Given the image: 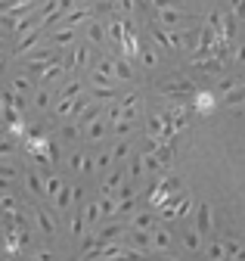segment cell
Masks as SVG:
<instances>
[{"instance_id":"50","label":"cell","mask_w":245,"mask_h":261,"mask_svg":"<svg viewBox=\"0 0 245 261\" xmlns=\"http://www.w3.org/2000/svg\"><path fill=\"white\" fill-rule=\"evenodd\" d=\"M59 134H63V140H66V143H75V140L81 137V127H78L75 121H69V124H63V130H59Z\"/></svg>"},{"instance_id":"10","label":"cell","mask_w":245,"mask_h":261,"mask_svg":"<svg viewBox=\"0 0 245 261\" xmlns=\"http://www.w3.org/2000/svg\"><path fill=\"white\" fill-rule=\"evenodd\" d=\"M196 230L202 237H208L214 230V208L208 202H199V208H196Z\"/></svg>"},{"instance_id":"12","label":"cell","mask_w":245,"mask_h":261,"mask_svg":"<svg viewBox=\"0 0 245 261\" xmlns=\"http://www.w3.org/2000/svg\"><path fill=\"white\" fill-rule=\"evenodd\" d=\"M171 246H174V237H171V230H168L165 224H159L156 230H152V252L165 255V252H171Z\"/></svg>"},{"instance_id":"48","label":"cell","mask_w":245,"mask_h":261,"mask_svg":"<svg viewBox=\"0 0 245 261\" xmlns=\"http://www.w3.org/2000/svg\"><path fill=\"white\" fill-rule=\"evenodd\" d=\"M109 127H112V134H118V140H128V134H134V121H128V118H121Z\"/></svg>"},{"instance_id":"8","label":"cell","mask_w":245,"mask_h":261,"mask_svg":"<svg viewBox=\"0 0 245 261\" xmlns=\"http://www.w3.org/2000/svg\"><path fill=\"white\" fill-rule=\"evenodd\" d=\"M128 227H131V230H149V233H152V230L159 227V215L152 212V208H149V212H134L131 221H128Z\"/></svg>"},{"instance_id":"7","label":"cell","mask_w":245,"mask_h":261,"mask_svg":"<svg viewBox=\"0 0 245 261\" xmlns=\"http://www.w3.org/2000/svg\"><path fill=\"white\" fill-rule=\"evenodd\" d=\"M128 233V224H121L118 218H112L109 224H103V227H97V237H100V243H118L121 237Z\"/></svg>"},{"instance_id":"59","label":"cell","mask_w":245,"mask_h":261,"mask_svg":"<svg viewBox=\"0 0 245 261\" xmlns=\"http://www.w3.org/2000/svg\"><path fill=\"white\" fill-rule=\"evenodd\" d=\"M134 4H137V7H149V0H134Z\"/></svg>"},{"instance_id":"34","label":"cell","mask_w":245,"mask_h":261,"mask_svg":"<svg viewBox=\"0 0 245 261\" xmlns=\"http://www.w3.org/2000/svg\"><path fill=\"white\" fill-rule=\"evenodd\" d=\"M193 106H196L202 115H208V112H214V106H218V103H214V96H211L208 90H196V96H193Z\"/></svg>"},{"instance_id":"25","label":"cell","mask_w":245,"mask_h":261,"mask_svg":"<svg viewBox=\"0 0 245 261\" xmlns=\"http://www.w3.org/2000/svg\"><path fill=\"white\" fill-rule=\"evenodd\" d=\"M25 190L32 196H38V199H44V174L35 171V168H28L25 171Z\"/></svg>"},{"instance_id":"31","label":"cell","mask_w":245,"mask_h":261,"mask_svg":"<svg viewBox=\"0 0 245 261\" xmlns=\"http://www.w3.org/2000/svg\"><path fill=\"white\" fill-rule=\"evenodd\" d=\"M10 90H13L16 96H28V93H32V90H35V81H32V78H28L25 72H19V75H16V78L10 81Z\"/></svg>"},{"instance_id":"43","label":"cell","mask_w":245,"mask_h":261,"mask_svg":"<svg viewBox=\"0 0 245 261\" xmlns=\"http://www.w3.org/2000/svg\"><path fill=\"white\" fill-rule=\"evenodd\" d=\"M13 152H16V140H13V134L0 127V159H7V155H13Z\"/></svg>"},{"instance_id":"9","label":"cell","mask_w":245,"mask_h":261,"mask_svg":"<svg viewBox=\"0 0 245 261\" xmlns=\"http://www.w3.org/2000/svg\"><path fill=\"white\" fill-rule=\"evenodd\" d=\"M90 19H94V10H90V4L87 7H72L63 19H59V22H63V25H69V28H81V25H87Z\"/></svg>"},{"instance_id":"52","label":"cell","mask_w":245,"mask_h":261,"mask_svg":"<svg viewBox=\"0 0 245 261\" xmlns=\"http://www.w3.org/2000/svg\"><path fill=\"white\" fill-rule=\"evenodd\" d=\"M224 249H227V258H233V255H239V252H242L245 246H242L239 240H233V237H227V240H224Z\"/></svg>"},{"instance_id":"40","label":"cell","mask_w":245,"mask_h":261,"mask_svg":"<svg viewBox=\"0 0 245 261\" xmlns=\"http://www.w3.org/2000/svg\"><path fill=\"white\" fill-rule=\"evenodd\" d=\"M69 233H72L75 240H81V237L87 233V221H84V215H81V212H75V215L69 218Z\"/></svg>"},{"instance_id":"53","label":"cell","mask_w":245,"mask_h":261,"mask_svg":"<svg viewBox=\"0 0 245 261\" xmlns=\"http://www.w3.org/2000/svg\"><path fill=\"white\" fill-rule=\"evenodd\" d=\"M125 261H152V258H149V252H143V249H131V246H128Z\"/></svg>"},{"instance_id":"47","label":"cell","mask_w":245,"mask_h":261,"mask_svg":"<svg viewBox=\"0 0 245 261\" xmlns=\"http://www.w3.org/2000/svg\"><path fill=\"white\" fill-rule=\"evenodd\" d=\"M159 184L165 187V193H168V196H177V193L183 190V180H180L177 174H165V177H162Z\"/></svg>"},{"instance_id":"49","label":"cell","mask_w":245,"mask_h":261,"mask_svg":"<svg viewBox=\"0 0 245 261\" xmlns=\"http://www.w3.org/2000/svg\"><path fill=\"white\" fill-rule=\"evenodd\" d=\"M118 100H121V96H118ZM106 103V121L109 124H115V121H121V118H125V112H121V103Z\"/></svg>"},{"instance_id":"13","label":"cell","mask_w":245,"mask_h":261,"mask_svg":"<svg viewBox=\"0 0 245 261\" xmlns=\"http://www.w3.org/2000/svg\"><path fill=\"white\" fill-rule=\"evenodd\" d=\"M106 134H109V121H106V118L90 121V124L81 130V137H84L87 143H100V140H106Z\"/></svg>"},{"instance_id":"4","label":"cell","mask_w":245,"mask_h":261,"mask_svg":"<svg viewBox=\"0 0 245 261\" xmlns=\"http://www.w3.org/2000/svg\"><path fill=\"white\" fill-rule=\"evenodd\" d=\"M44 31L47 28H32V31H25V35H19L16 47H13V56H28L35 47H41L44 44Z\"/></svg>"},{"instance_id":"6","label":"cell","mask_w":245,"mask_h":261,"mask_svg":"<svg viewBox=\"0 0 245 261\" xmlns=\"http://www.w3.org/2000/svg\"><path fill=\"white\" fill-rule=\"evenodd\" d=\"M156 22H159L162 28H171V31H183V22H187V16H183V10L174 4V7L156 10Z\"/></svg>"},{"instance_id":"20","label":"cell","mask_w":245,"mask_h":261,"mask_svg":"<svg viewBox=\"0 0 245 261\" xmlns=\"http://www.w3.org/2000/svg\"><path fill=\"white\" fill-rule=\"evenodd\" d=\"M100 237H97V230H90V233H84L81 237V258H100Z\"/></svg>"},{"instance_id":"27","label":"cell","mask_w":245,"mask_h":261,"mask_svg":"<svg viewBox=\"0 0 245 261\" xmlns=\"http://www.w3.org/2000/svg\"><path fill=\"white\" fill-rule=\"evenodd\" d=\"M100 109H103V103H90V106H87V109H81V112H78V115H75L72 121H75V124H78V127L84 130V127H87L90 121H97V118H103V115H100Z\"/></svg>"},{"instance_id":"19","label":"cell","mask_w":245,"mask_h":261,"mask_svg":"<svg viewBox=\"0 0 245 261\" xmlns=\"http://www.w3.org/2000/svg\"><path fill=\"white\" fill-rule=\"evenodd\" d=\"M125 252H128V243H103L100 246V261H125Z\"/></svg>"},{"instance_id":"45","label":"cell","mask_w":245,"mask_h":261,"mask_svg":"<svg viewBox=\"0 0 245 261\" xmlns=\"http://www.w3.org/2000/svg\"><path fill=\"white\" fill-rule=\"evenodd\" d=\"M100 208H103V218H118V196H103L100 199Z\"/></svg>"},{"instance_id":"36","label":"cell","mask_w":245,"mask_h":261,"mask_svg":"<svg viewBox=\"0 0 245 261\" xmlns=\"http://www.w3.org/2000/svg\"><path fill=\"white\" fill-rule=\"evenodd\" d=\"M205 258L208 261H227V249H224V240H211L205 246Z\"/></svg>"},{"instance_id":"5","label":"cell","mask_w":245,"mask_h":261,"mask_svg":"<svg viewBox=\"0 0 245 261\" xmlns=\"http://www.w3.org/2000/svg\"><path fill=\"white\" fill-rule=\"evenodd\" d=\"M32 221H35V227H38V233H41V237H56V230H59L56 215H50V212L41 208V205L32 208Z\"/></svg>"},{"instance_id":"24","label":"cell","mask_w":245,"mask_h":261,"mask_svg":"<svg viewBox=\"0 0 245 261\" xmlns=\"http://www.w3.org/2000/svg\"><path fill=\"white\" fill-rule=\"evenodd\" d=\"M84 93V81L81 78H69L63 87L56 90V100H75V96H81Z\"/></svg>"},{"instance_id":"2","label":"cell","mask_w":245,"mask_h":261,"mask_svg":"<svg viewBox=\"0 0 245 261\" xmlns=\"http://www.w3.org/2000/svg\"><path fill=\"white\" fill-rule=\"evenodd\" d=\"M90 59H94V50H90V44H75L69 50V56H63V65L66 72H81L90 65Z\"/></svg>"},{"instance_id":"1","label":"cell","mask_w":245,"mask_h":261,"mask_svg":"<svg viewBox=\"0 0 245 261\" xmlns=\"http://www.w3.org/2000/svg\"><path fill=\"white\" fill-rule=\"evenodd\" d=\"M156 90H159L162 96H168V100L180 103V100H193L199 87H196L190 78H183V75H168V78H162V81L156 84Z\"/></svg>"},{"instance_id":"42","label":"cell","mask_w":245,"mask_h":261,"mask_svg":"<svg viewBox=\"0 0 245 261\" xmlns=\"http://www.w3.org/2000/svg\"><path fill=\"white\" fill-rule=\"evenodd\" d=\"M190 212H193V196H187V193H177V221L190 218Z\"/></svg>"},{"instance_id":"60","label":"cell","mask_w":245,"mask_h":261,"mask_svg":"<svg viewBox=\"0 0 245 261\" xmlns=\"http://www.w3.org/2000/svg\"><path fill=\"white\" fill-rule=\"evenodd\" d=\"M159 261H174V258H159Z\"/></svg>"},{"instance_id":"51","label":"cell","mask_w":245,"mask_h":261,"mask_svg":"<svg viewBox=\"0 0 245 261\" xmlns=\"http://www.w3.org/2000/svg\"><path fill=\"white\" fill-rule=\"evenodd\" d=\"M94 165H97V171H112L115 159H112V152H100V155L94 159Z\"/></svg>"},{"instance_id":"26","label":"cell","mask_w":245,"mask_h":261,"mask_svg":"<svg viewBox=\"0 0 245 261\" xmlns=\"http://www.w3.org/2000/svg\"><path fill=\"white\" fill-rule=\"evenodd\" d=\"M84 35H87V44H103V41H106V22L90 19V22L84 25Z\"/></svg>"},{"instance_id":"21","label":"cell","mask_w":245,"mask_h":261,"mask_svg":"<svg viewBox=\"0 0 245 261\" xmlns=\"http://www.w3.org/2000/svg\"><path fill=\"white\" fill-rule=\"evenodd\" d=\"M59 78H66V65H63V59H56V62H50V65H44V72H41V84H56Z\"/></svg>"},{"instance_id":"23","label":"cell","mask_w":245,"mask_h":261,"mask_svg":"<svg viewBox=\"0 0 245 261\" xmlns=\"http://www.w3.org/2000/svg\"><path fill=\"white\" fill-rule=\"evenodd\" d=\"M19 212H22L19 196H13V193H7V190H0V215H4V218H13V215H19Z\"/></svg>"},{"instance_id":"55","label":"cell","mask_w":245,"mask_h":261,"mask_svg":"<svg viewBox=\"0 0 245 261\" xmlns=\"http://www.w3.org/2000/svg\"><path fill=\"white\" fill-rule=\"evenodd\" d=\"M32 261H56V255H53V252H47V249H35Z\"/></svg>"},{"instance_id":"54","label":"cell","mask_w":245,"mask_h":261,"mask_svg":"<svg viewBox=\"0 0 245 261\" xmlns=\"http://www.w3.org/2000/svg\"><path fill=\"white\" fill-rule=\"evenodd\" d=\"M230 13L236 19H245V0H230Z\"/></svg>"},{"instance_id":"32","label":"cell","mask_w":245,"mask_h":261,"mask_svg":"<svg viewBox=\"0 0 245 261\" xmlns=\"http://www.w3.org/2000/svg\"><path fill=\"white\" fill-rule=\"evenodd\" d=\"M221 100H224V106H227V109H236V106H242V103H245V84L239 81L233 90H227V93L221 96Z\"/></svg>"},{"instance_id":"35","label":"cell","mask_w":245,"mask_h":261,"mask_svg":"<svg viewBox=\"0 0 245 261\" xmlns=\"http://www.w3.org/2000/svg\"><path fill=\"white\" fill-rule=\"evenodd\" d=\"M13 180H19V168L13 162H0V190H7Z\"/></svg>"},{"instance_id":"33","label":"cell","mask_w":245,"mask_h":261,"mask_svg":"<svg viewBox=\"0 0 245 261\" xmlns=\"http://www.w3.org/2000/svg\"><path fill=\"white\" fill-rule=\"evenodd\" d=\"M72 202H75V187H72V184H66L63 190H59V196L53 199V205H56V212H69V208H72Z\"/></svg>"},{"instance_id":"11","label":"cell","mask_w":245,"mask_h":261,"mask_svg":"<svg viewBox=\"0 0 245 261\" xmlns=\"http://www.w3.org/2000/svg\"><path fill=\"white\" fill-rule=\"evenodd\" d=\"M69 168H72L75 174H94V171H97L94 155H90V152H72V155H69Z\"/></svg>"},{"instance_id":"28","label":"cell","mask_w":245,"mask_h":261,"mask_svg":"<svg viewBox=\"0 0 245 261\" xmlns=\"http://www.w3.org/2000/svg\"><path fill=\"white\" fill-rule=\"evenodd\" d=\"M63 187H66L63 174H44V199H50V202H53Z\"/></svg>"},{"instance_id":"22","label":"cell","mask_w":245,"mask_h":261,"mask_svg":"<svg viewBox=\"0 0 245 261\" xmlns=\"http://www.w3.org/2000/svg\"><path fill=\"white\" fill-rule=\"evenodd\" d=\"M137 78V69L128 56H115V81H134Z\"/></svg>"},{"instance_id":"16","label":"cell","mask_w":245,"mask_h":261,"mask_svg":"<svg viewBox=\"0 0 245 261\" xmlns=\"http://www.w3.org/2000/svg\"><path fill=\"white\" fill-rule=\"evenodd\" d=\"M125 243L131 249H143V252H152V233L149 230H131L128 227V233H125Z\"/></svg>"},{"instance_id":"37","label":"cell","mask_w":245,"mask_h":261,"mask_svg":"<svg viewBox=\"0 0 245 261\" xmlns=\"http://www.w3.org/2000/svg\"><path fill=\"white\" fill-rule=\"evenodd\" d=\"M140 62H143V69H156L159 65V47H140V56H137Z\"/></svg>"},{"instance_id":"56","label":"cell","mask_w":245,"mask_h":261,"mask_svg":"<svg viewBox=\"0 0 245 261\" xmlns=\"http://www.w3.org/2000/svg\"><path fill=\"white\" fill-rule=\"evenodd\" d=\"M236 84H239V81H236V78H224V81H221V84H218V90H221V96H224V93H227V90H233V87H236Z\"/></svg>"},{"instance_id":"18","label":"cell","mask_w":245,"mask_h":261,"mask_svg":"<svg viewBox=\"0 0 245 261\" xmlns=\"http://www.w3.org/2000/svg\"><path fill=\"white\" fill-rule=\"evenodd\" d=\"M125 168H112L109 174H106V180H103V196H115L121 187H125Z\"/></svg>"},{"instance_id":"41","label":"cell","mask_w":245,"mask_h":261,"mask_svg":"<svg viewBox=\"0 0 245 261\" xmlns=\"http://www.w3.org/2000/svg\"><path fill=\"white\" fill-rule=\"evenodd\" d=\"M143 174H146V168H143V155H131V159H128V177L137 184Z\"/></svg>"},{"instance_id":"46","label":"cell","mask_w":245,"mask_h":261,"mask_svg":"<svg viewBox=\"0 0 245 261\" xmlns=\"http://www.w3.org/2000/svg\"><path fill=\"white\" fill-rule=\"evenodd\" d=\"M143 168H146V174H159V171H165V165L159 162L156 152H143Z\"/></svg>"},{"instance_id":"30","label":"cell","mask_w":245,"mask_h":261,"mask_svg":"<svg viewBox=\"0 0 245 261\" xmlns=\"http://www.w3.org/2000/svg\"><path fill=\"white\" fill-rule=\"evenodd\" d=\"M81 215H84L87 227H100V221H103V208H100V199H94V202H84Z\"/></svg>"},{"instance_id":"39","label":"cell","mask_w":245,"mask_h":261,"mask_svg":"<svg viewBox=\"0 0 245 261\" xmlns=\"http://www.w3.org/2000/svg\"><path fill=\"white\" fill-rule=\"evenodd\" d=\"M118 100V84L112 87H94V103H115Z\"/></svg>"},{"instance_id":"15","label":"cell","mask_w":245,"mask_h":261,"mask_svg":"<svg viewBox=\"0 0 245 261\" xmlns=\"http://www.w3.org/2000/svg\"><path fill=\"white\" fill-rule=\"evenodd\" d=\"M50 44H53L56 50L75 47V28H69V25H59L56 31H50Z\"/></svg>"},{"instance_id":"14","label":"cell","mask_w":245,"mask_h":261,"mask_svg":"<svg viewBox=\"0 0 245 261\" xmlns=\"http://www.w3.org/2000/svg\"><path fill=\"white\" fill-rule=\"evenodd\" d=\"M121 112H125V118L128 121H137V115H140V109H143V96L134 90V93H128V96H121Z\"/></svg>"},{"instance_id":"57","label":"cell","mask_w":245,"mask_h":261,"mask_svg":"<svg viewBox=\"0 0 245 261\" xmlns=\"http://www.w3.org/2000/svg\"><path fill=\"white\" fill-rule=\"evenodd\" d=\"M233 59H236V62H242V65H245V44H239V47H236V50H233Z\"/></svg>"},{"instance_id":"17","label":"cell","mask_w":245,"mask_h":261,"mask_svg":"<svg viewBox=\"0 0 245 261\" xmlns=\"http://www.w3.org/2000/svg\"><path fill=\"white\" fill-rule=\"evenodd\" d=\"M183 249L187 252H193V255H199V252H205V237L196 230V227H187V230H183Z\"/></svg>"},{"instance_id":"58","label":"cell","mask_w":245,"mask_h":261,"mask_svg":"<svg viewBox=\"0 0 245 261\" xmlns=\"http://www.w3.org/2000/svg\"><path fill=\"white\" fill-rule=\"evenodd\" d=\"M72 4H75V7H87V4H90V0H72Z\"/></svg>"},{"instance_id":"29","label":"cell","mask_w":245,"mask_h":261,"mask_svg":"<svg viewBox=\"0 0 245 261\" xmlns=\"http://www.w3.org/2000/svg\"><path fill=\"white\" fill-rule=\"evenodd\" d=\"M53 103H56V93H53L47 84H41V87L35 90V109H38V112H47Z\"/></svg>"},{"instance_id":"38","label":"cell","mask_w":245,"mask_h":261,"mask_svg":"<svg viewBox=\"0 0 245 261\" xmlns=\"http://www.w3.org/2000/svg\"><path fill=\"white\" fill-rule=\"evenodd\" d=\"M156 155H159V162L168 168L171 162H174V155H177V149H174V140H162L159 143V149H156Z\"/></svg>"},{"instance_id":"3","label":"cell","mask_w":245,"mask_h":261,"mask_svg":"<svg viewBox=\"0 0 245 261\" xmlns=\"http://www.w3.org/2000/svg\"><path fill=\"white\" fill-rule=\"evenodd\" d=\"M152 41H156V47L162 50H183V31H171V28H162L159 22L152 25Z\"/></svg>"},{"instance_id":"44","label":"cell","mask_w":245,"mask_h":261,"mask_svg":"<svg viewBox=\"0 0 245 261\" xmlns=\"http://www.w3.org/2000/svg\"><path fill=\"white\" fill-rule=\"evenodd\" d=\"M109 152H112V159H115V162H128V159L134 155V149H131V143H128V140H118Z\"/></svg>"}]
</instances>
